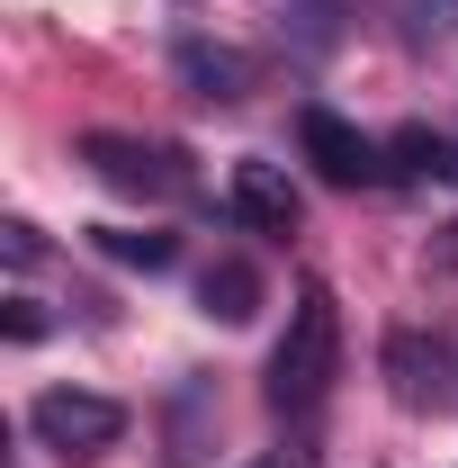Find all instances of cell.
Instances as JSON below:
<instances>
[{"instance_id":"obj_1","label":"cell","mask_w":458,"mask_h":468,"mask_svg":"<svg viewBox=\"0 0 458 468\" xmlns=\"http://www.w3.org/2000/svg\"><path fill=\"white\" fill-rule=\"evenodd\" d=\"M333 378H342V306H333V289H297L287 334H279V351H270V406L279 414H315L333 397Z\"/></svg>"},{"instance_id":"obj_2","label":"cell","mask_w":458,"mask_h":468,"mask_svg":"<svg viewBox=\"0 0 458 468\" xmlns=\"http://www.w3.org/2000/svg\"><path fill=\"white\" fill-rule=\"evenodd\" d=\"M27 432L46 451H63V460H99V451H117V432H126V406L117 397H90V388H46L27 406Z\"/></svg>"},{"instance_id":"obj_9","label":"cell","mask_w":458,"mask_h":468,"mask_svg":"<svg viewBox=\"0 0 458 468\" xmlns=\"http://www.w3.org/2000/svg\"><path fill=\"white\" fill-rule=\"evenodd\" d=\"M180 72L198 81V100H243V63H234V55H207V46H180Z\"/></svg>"},{"instance_id":"obj_8","label":"cell","mask_w":458,"mask_h":468,"mask_svg":"<svg viewBox=\"0 0 458 468\" xmlns=\"http://www.w3.org/2000/svg\"><path fill=\"white\" fill-rule=\"evenodd\" d=\"M387 154H396L404 180H458V144H450V135H432V126H404Z\"/></svg>"},{"instance_id":"obj_6","label":"cell","mask_w":458,"mask_h":468,"mask_svg":"<svg viewBox=\"0 0 458 468\" xmlns=\"http://www.w3.org/2000/svg\"><path fill=\"white\" fill-rule=\"evenodd\" d=\"M198 306H207L216 324H252V315H261V271H252V261H216V271L198 280Z\"/></svg>"},{"instance_id":"obj_11","label":"cell","mask_w":458,"mask_h":468,"mask_svg":"<svg viewBox=\"0 0 458 468\" xmlns=\"http://www.w3.org/2000/svg\"><path fill=\"white\" fill-rule=\"evenodd\" d=\"M0 252H9V261H18V271H27V261H36V252H46V234L27 226V217H9V226H0Z\"/></svg>"},{"instance_id":"obj_3","label":"cell","mask_w":458,"mask_h":468,"mask_svg":"<svg viewBox=\"0 0 458 468\" xmlns=\"http://www.w3.org/2000/svg\"><path fill=\"white\" fill-rule=\"evenodd\" d=\"M81 163L109 180V189H126V198H180L189 189L172 144H144V135H117V126H90L81 135Z\"/></svg>"},{"instance_id":"obj_10","label":"cell","mask_w":458,"mask_h":468,"mask_svg":"<svg viewBox=\"0 0 458 468\" xmlns=\"http://www.w3.org/2000/svg\"><path fill=\"white\" fill-rule=\"evenodd\" d=\"M0 334H9V343H36V334H46V306H36V297H9V306H0Z\"/></svg>"},{"instance_id":"obj_7","label":"cell","mask_w":458,"mask_h":468,"mask_svg":"<svg viewBox=\"0 0 458 468\" xmlns=\"http://www.w3.org/2000/svg\"><path fill=\"white\" fill-rule=\"evenodd\" d=\"M90 243L126 271H172L180 261V234H153V226H90Z\"/></svg>"},{"instance_id":"obj_5","label":"cell","mask_w":458,"mask_h":468,"mask_svg":"<svg viewBox=\"0 0 458 468\" xmlns=\"http://www.w3.org/2000/svg\"><path fill=\"white\" fill-rule=\"evenodd\" d=\"M225 198H234V217L261 226V234H297V217H306V198H297V180L279 163H234Z\"/></svg>"},{"instance_id":"obj_4","label":"cell","mask_w":458,"mask_h":468,"mask_svg":"<svg viewBox=\"0 0 458 468\" xmlns=\"http://www.w3.org/2000/svg\"><path fill=\"white\" fill-rule=\"evenodd\" d=\"M297 144H306L315 180H333V189H359V180L387 172V154H378L350 117H333V109H306V117H297Z\"/></svg>"},{"instance_id":"obj_12","label":"cell","mask_w":458,"mask_h":468,"mask_svg":"<svg viewBox=\"0 0 458 468\" xmlns=\"http://www.w3.org/2000/svg\"><path fill=\"white\" fill-rule=\"evenodd\" d=\"M252 468H315V451H306V441H279V451H261Z\"/></svg>"}]
</instances>
